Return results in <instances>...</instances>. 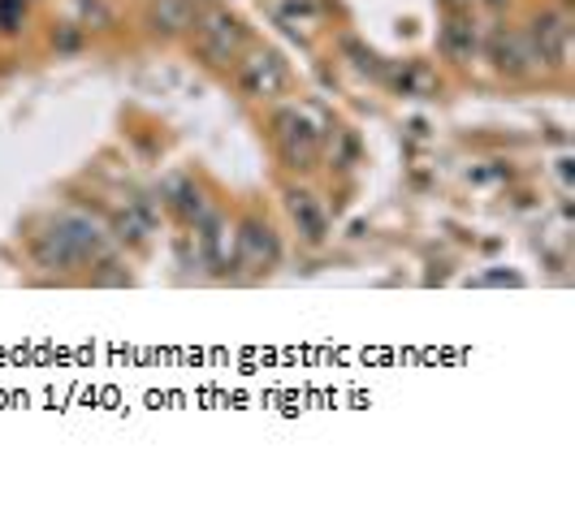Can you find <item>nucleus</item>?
<instances>
[{"mask_svg": "<svg viewBox=\"0 0 575 505\" xmlns=\"http://www.w3.org/2000/svg\"><path fill=\"white\" fill-rule=\"evenodd\" d=\"M200 246H204V260H208V268L216 277L234 273V264H238V233L225 220L208 217L200 225Z\"/></svg>", "mask_w": 575, "mask_h": 505, "instance_id": "nucleus-8", "label": "nucleus"}, {"mask_svg": "<svg viewBox=\"0 0 575 505\" xmlns=\"http://www.w3.org/2000/svg\"><path fill=\"white\" fill-rule=\"evenodd\" d=\"M286 208H290V220L298 225V233L307 238V242H325V233H329V217H325V208H320V199L312 195V191H286Z\"/></svg>", "mask_w": 575, "mask_h": 505, "instance_id": "nucleus-12", "label": "nucleus"}, {"mask_svg": "<svg viewBox=\"0 0 575 505\" xmlns=\"http://www.w3.org/2000/svg\"><path fill=\"white\" fill-rule=\"evenodd\" d=\"M282 260V242H278V229L269 220L247 217L238 225V264L251 268V273H273Z\"/></svg>", "mask_w": 575, "mask_h": 505, "instance_id": "nucleus-4", "label": "nucleus"}, {"mask_svg": "<svg viewBox=\"0 0 575 505\" xmlns=\"http://www.w3.org/2000/svg\"><path fill=\"white\" fill-rule=\"evenodd\" d=\"M523 39H528L537 66L563 70L567 66V44H572V18L563 9H541V13H532Z\"/></svg>", "mask_w": 575, "mask_h": 505, "instance_id": "nucleus-3", "label": "nucleus"}, {"mask_svg": "<svg viewBox=\"0 0 575 505\" xmlns=\"http://www.w3.org/2000/svg\"><path fill=\"white\" fill-rule=\"evenodd\" d=\"M151 220H156V213L147 208L144 199H135V204H126V208H117V213H113V220H109V233H113V242L144 246L147 233H151Z\"/></svg>", "mask_w": 575, "mask_h": 505, "instance_id": "nucleus-13", "label": "nucleus"}, {"mask_svg": "<svg viewBox=\"0 0 575 505\" xmlns=\"http://www.w3.org/2000/svg\"><path fill=\"white\" fill-rule=\"evenodd\" d=\"M485 53L494 61V70L506 73V78H528L532 73V48L523 39V31H510V26H494L489 39H485Z\"/></svg>", "mask_w": 575, "mask_h": 505, "instance_id": "nucleus-6", "label": "nucleus"}, {"mask_svg": "<svg viewBox=\"0 0 575 505\" xmlns=\"http://www.w3.org/2000/svg\"><path fill=\"white\" fill-rule=\"evenodd\" d=\"M31 255H35V264H44V268H78L82 264V251L74 246V238L53 220L44 233H35L31 238Z\"/></svg>", "mask_w": 575, "mask_h": 505, "instance_id": "nucleus-9", "label": "nucleus"}, {"mask_svg": "<svg viewBox=\"0 0 575 505\" xmlns=\"http://www.w3.org/2000/svg\"><path fill=\"white\" fill-rule=\"evenodd\" d=\"M446 4V13H463V9H472V0H441Z\"/></svg>", "mask_w": 575, "mask_h": 505, "instance_id": "nucleus-21", "label": "nucleus"}, {"mask_svg": "<svg viewBox=\"0 0 575 505\" xmlns=\"http://www.w3.org/2000/svg\"><path fill=\"white\" fill-rule=\"evenodd\" d=\"M342 57H347V61H351V66H356L360 73H372V78H385V66H381V57H376L372 48H363L360 39H351V35L342 39Z\"/></svg>", "mask_w": 575, "mask_h": 505, "instance_id": "nucleus-17", "label": "nucleus"}, {"mask_svg": "<svg viewBox=\"0 0 575 505\" xmlns=\"http://www.w3.org/2000/svg\"><path fill=\"white\" fill-rule=\"evenodd\" d=\"M243 44H247V35H243V26H238V18L229 9H204L195 18V48L216 70L229 66L243 53Z\"/></svg>", "mask_w": 575, "mask_h": 505, "instance_id": "nucleus-2", "label": "nucleus"}, {"mask_svg": "<svg viewBox=\"0 0 575 505\" xmlns=\"http://www.w3.org/2000/svg\"><path fill=\"white\" fill-rule=\"evenodd\" d=\"M234 82L247 100H273V95L286 91V66H282L278 53H251L247 61H238Z\"/></svg>", "mask_w": 575, "mask_h": 505, "instance_id": "nucleus-5", "label": "nucleus"}, {"mask_svg": "<svg viewBox=\"0 0 575 505\" xmlns=\"http://www.w3.org/2000/svg\"><path fill=\"white\" fill-rule=\"evenodd\" d=\"M485 4H489V9H506V4H510V0H485Z\"/></svg>", "mask_w": 575, "mask_h": 505, "instance_id": "nucleus-22", "label": "nucleus"}, {"mask_svg": "<svg viewBox=\"0 0 575 505\" xmlns=\"http://www.w3.org/2000/svg\"><path fill=\"white\" fill-rule=\"evenodd\" d=\"M390 82H394L398 95H411V100H432L441 91V78L425 61H411V66H403L398 73H390Z\"/></svg>", "mask_w": 575, "mask_h": 505, "instance_id": "nucleus-15", "label": "nucleus"}, {"mask_svg": "<svg viewBox=\"0 0 575 505\" xmlns=\"http://www.w3.org/2000/svg\"><path fill=\"white\" fill-rule=\"evenodd\" d=\"M53 48H61V53H70V48H78V31H53Z\"/></svg>", "mask_w": 575, "mask_h": 505, "instance_id": "nucleus-20", "label": "nucleus"}, {"mask_svg": "<svg viewBox=\"0 0 575 505\" xmlns=\"http://www.w3.org/2000/svg\"><path fill=\"white\" fill-rule=\"evenodd\" d=\"M269 130H273V144H278V156H282L286 169L312 173L320 164V135L325 130L312 126V117L303 108H278L273 122H269Z\"/></svg>", "mask_w": 575, "mask_h": 505, "instance_id": "nucleus-1", "label": "nucleus"}, {"mask_svg": "<svg viewBox=\"0 0 575 505\" xmlns=\"http://www.w3.org/2000/svg\"><path fill=\"white\" fill-rule=\"evenodd\" d=\"M278 18L286 22L290 31H298V26L312 31V26L320 22V4H316V0H282V4H278Z\"/></svg>", "mask_w": 575, "mask_h": 505, "instance_id": "nucleus-16", "label": "nucleus"}, {"mask_svg": "<svg viewBox=\"0 0 575 505\" xmlns=\"http://www.w3.org/2000/svg\"><path fill=\"white\" fill-rule=\"evenodd\" d=\"M147 26L156 35H182L187 26H195V0H151Z\"/></svg>", "mask_w": 575, "mask_h": 505, "instance_id": "nucleus-14", "label": "nucleus"}, {"mask_svg": "<svg viewBox=\"0 0 575 505\" xmlns=\"http://www.w3.org/2000/svg\"><path fill=\"white\" fill-rule=\"evenodd\" d=\"M437 48L446 53V61L467 66V61L481 53V26H476V18H472L467 9H463V13H450L446 26H441V35H437Z\"/></svg>", "mask_w": 575, "mask_h": 505, "instance_id": "nucleus-7", "label": "nucleus"}, {"mask_svg": "<svg viewBox=\"0 0 575 505\" xmlns=\"http://www.w3.org/2000/svg\"><path fill=\"white\" fill-rule=\"evenodd\" d=\"M57 225L70 233L74 246L82 251V264H87V260L95 264V260H109V255H113V238H109L91 217H82V213H61Z\"/></svg>", "mask_w": 575, "mask_h": 505, "instance_id": "nucleus-10", "label": "nucleus"}, {"mask_svg": "<svg viewBox=\"0 0 575 505\" xmlns=\"http://www.w3.org/2000/svg\"><path fill=\"white\" fill-rule=\"evenodd\" d=\"M165 204L173 208V217L182 220V225H191V229H200L204 220L213 217V213H208L204 191H200L191 177H173V182L165 186Z\"/></svg>", "mask_w": 575, "mask_h": 505, "instance_id": "nucleus-11", "label": "nucleus"}, {"mask_svg": "<svg viewBox=\"0 0 575 505\" xmlns=\"http://www.w3.org/2000/svg\"><path fill=\"white\" fill-rule=\"evenodd\" d=\"M26 22V4L22 0H0V35H18Z\"/></svg>", "mask_w": 575, "mask_h": 505, "instance_id": "nucleus-19", "label": "nucleus"}, {"mask_svg": "<svg viewBox=\"0 0 575 505\" xmlns=\"http://www.w3.org/2000/svg\"><path fill=\"white\" fill-rule=\"evenodd\" d=\"M334 139H338V147H334V169H356V164H360V139H356L351 130H338Z\"/></svg>", "mask_w": 575, "mask_h": 505, "instance_id": "nucleus-18", "label": "nucleus"}]
</instances>
